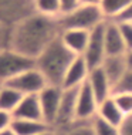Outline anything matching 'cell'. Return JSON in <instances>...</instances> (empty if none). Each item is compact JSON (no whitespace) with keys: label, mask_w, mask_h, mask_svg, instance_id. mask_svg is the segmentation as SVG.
I'll list each match as a JSON object with an SVG mask.
<instances>
[{"label":"cell","mask_w":132,"mask_h":135,"mask_svg":"<svg viewBox=\"0 0 132 135\" xmlns=\"http://www.w3.org/2000/svg\"><path fill=\"white\" fill-rule=\"evenodd\" d=\"M6 84L23 95H38L48 85L46 77L41 74V71L37 67H33L30 70L21 73L17 77L7 81Z\"/></svg>","instance_id":"8992f818"},{"label":"cell","mask_w":132,"mask_h":135,"mask_svg":"<svg viewBox=\"0 0 132 135\" xmlns=\"http://www.w3.org/2000/svg\"><path fill=\"white\" fill-rule=\"evenodd\" d=\"M101 0H81V4H94V6H100Z\"/></svg>","instance_id":"d6a6232c"},{"label":"cell","mask_w":132,"mask_h":135,"mask_svg":"<svg viewBox=\"0 0 132 135\" xmlns=\"http://www.w3.org/2000/svg\"><path fill=\"white\" fill-rule=\"evenodd\" d=\"M36 67V60L14 51L13 49H4L0 51V84H6L21 73Z\"/></svg>","instance_id":"277c9868"},{"label":"cell","mask_w":132,"mask_h":135,"mask_svg":"<svg viewBox=\"0 0 132 135\" xmlns=\"http://www.w3.org/2000/svg\"><path fill=\"white\" fill-rule=\"evenodd\" d=\"M77 94H78V88H64L61 105L58 109L56 122L53 125L54 131L65 129L77 121Z\"/></svg>","instance_id":"9c48e42d"},{"label":"cell","mask_w":132,"mask_h":135,"mask_svg":"<svg viewBox=\"0 0 132 135\" xmlns=\"http://www.w3.org/2000/svg\"><path fill=\"white\" fill-rule=\"evenodd\" d=\"M98 105L100 104L92 90L90 88L88 83H84L78 88V94H77V121L91 122L97 117Z\"/></svg>","instance_id":"30bf717a"},{"label":"cell","mask_w":132,"mask_h":135,"mask_svg":"<svg viewBox=\"0 0 132 135\" xmlns=\"http://www.w3.org/2000/svg\"><path fill=\"white\" fill-rule=\"evenodd\" d=\"M107 57V50H105V21L97 26L90 33V40H88L87 50L84 53L90 70L101 67Z\"/></svg>","instance_id":"52a82bcc"},{"label":"cell","mask_w":132,"mask_h":135,"mask_svg":"<svg viewBox=\"0 0 132 135\" xmlns=\"http://www.w3.org/2000/svg\"><path fill=\"white\" fill-rule=\"evenodd\" d=\"M90 67H88L84 56H77L71 65L68 67L65 77L63 81V88H80L84 83H87L90 75Z\"/></svg>","instance_id":"8fae6325"},{"label":"cell","mask_w":132,"mask_h":135,"mask_svg":"<svg viewBox=\"0 0 132 135\" xmlns=\"http://www.w3.org/2000/svg\"><path fill=\"white\" fill-rule=\"evenodd\" d=\"M36 12L48 17H58L63 14L60 0H36Z\"/></svg>","instance_id":"44dd1931"},{"label":"cell","mask_w":132,"mask_h":135,"mask_svg":"<svg viewBox=\"0 0 132 135\" xmlns=\"http://www.w3.org/2000/svg\"><path fill=\"white\" fill-rule=\"evenodd\" d=\"M13 121H14V117H13L12 112L0 109V131H4L7 128H10Z\"/></svg>","instance_id":"83f0119b"},{"label":"cell","mask_w":132,"mask_h":135,"mask_svg":"<svg viewBox=\"0 0 132 135\" xmlns=\"http://www.w3.org/2000/svg\"><path fill=\"white\" fill-rule=\"evenodd\" d=\"M77 56L61 40V36L51 44L36 60V67L41 71L50 85L63 87V81L68 67Z\"/></svg>","instance_id":"7a4b0ae2"},{"label":"cell","mask_w":132,"mask_h":135,"mask_svg":"<svg viewBox=\"0 0 132 135\" xmlns=\"http://www.w3.org/2000/svg\"><path fill=\"white\" fill-rule=\"evenodd\" d=\"M12 128L17 135H38L51 129V127L44 121H33V119H14Z\"/></svg>","instance_id":"ac0fdd59"},{"label":"cell","mask_w":132,"mask_h":135,"mask_svg":"<svg viewBox=\"0 0 132 135\" xmlns=\"http://www.w3.org/2000/svg\"><path fill=\"white\" fill-rule=\"evenodd\" d=\"M0 135H17V134L14 132L13 128L10 127V128H7V129H4V131H0Z\"/></svg>","instance_id":"836d02e7"},{"label":"cell","mask_w":132,"mask_h":135,"mask_svg":"<svg viewBox=\"0 0 132 135\" xmlns=\"http://www.w3.org/2000/svg\"><path fill=\"white\" fill-rule=\"evenodd\" d=\"M125 57H126V64H128V70H132V50H129L126 54H125Z\"/></svg>","instance_id":"1f68e13d"},{"label":"cell","mask_w":132,"mask_h":135,"mask_svg":"<svg viewBox=\"0 0 132 135\" xmlns=\"http://www.w3.org/2000/svg\"><path fill=\"white\" fill-rule=\"evenodd\" d=\"M91 124H92L94 135H121L119 127L107 122L105 119L100 118V117H95Z\"/></svg>","instance_id":"7402d4cb"},{"label":"cell","mask_w":132,"mask_h":135,"mask_svg":"<svg viewBox=\"0 0 132 135\" xmlns=\"http://www.w3.org/2000/svg\"><path fill=\"white\" fill-rule=\"evenodd\" d=\"M61 30H85L91 31L101 23H104L105 17L102 14L100 6L81 4L75 10L58 17Z\"/></svg>","instance_id":"3957f363"},{"label":"cell","mask_w":132,"mask_h":135,"mask_svg":"<svg viewBox=\"0 0 132 135\" xmlns=\"http://www.w3.org/2000/svg\"><path fill=\"white\" fill-rule=\"evenodd\" d=\"M112 97L115 98L116 104H118L124 115L125 117L132 115V94H116V95Z\"/></svg>","instance_id":"d4e9b609"},{"label":"cell","mask_w":132,"mask_h":135,"mask_svg":"<svg viewBox=\"0 0 132 135\" xmlns=\"http://www.w3.org/2000/svg\"><path fill=\"white\" fill-rule=\"evenodd\" d=\"M23 94L16 91L7 84H2L0 85V109L7 112H14V109L19 107V104L23 100Z\"/></svg>","instance_id":"d6986e66"},{"label":"cell","mask_w":132,"mask_h":135,"mask_svg":"<svg viewBox=\"0 0 132 135\" xmlns=\"http://www.w3.org/2000/svg\"><path fill=\"white\" fill-rule=\"evenodd\" d=\"M90 33L85 30H64L61 33V40L75 56H84L90 40Z\"/></svg>","instance_id":"9a60e30c"},{"label":"cell","mask_w":132,"mask_h":135,"mask_svg":"<svg viewBox=\"0 0 132 135\" xmlns=\"http://www.w3.org/2000/svg\"><path fill=\"white\" fill-rule=\"evenodd\" d=\"M87 83L90 85V88L92 90L98 104L105 101L107 98L112 97V84L109 81V78L107 77L105 71L102 70V67L91 70Z\"/></svg>","instance_id":"4fadbf2b"},{"label":"cell","mask_w":132,"mask_h":135,"mask_svg":"<svg viewBox=\"0 0 132 135\" xmlns=\"http://www.w3.org/2000/svg\"><path fill=\"white\" fill-rule=\"evenodd\" d=\"M119 27H121L124 41H125L126 50L129 51V50H132V23H119Z\"/></svg>","instance_id":"4316f807"},{"label":"cell","mask_w":132,"mask_h":135,"mask_svg":"<svg viewBox=\"0 0 132 135\" xmlns=\"http://www.w3.org/2000/svg\"><path fill=\"white\" fill-rule=\"evenodd\" d=\"M105 50L107 56H124L128 51L119 23L115 20L105 21Z\"/></svg>","instance_id":"7c38bea8"},{"label":"cell","mask_w":132,"mask_h":135,"mask_svg":"<svg viewBox=\"0 0 132 135\" xmlns=\"http://www.w3.org/2000/svg\"><path fill=\"white\" fill-rule=\"evenodd\" d=\"M38 135H57V134H56V131H54L53 128H51V129L46 131V132H43V134H38Z\"/></svg>","instance_id":"e575fe53"},{"label":"cell","mask_w":132,"mask_h":135,"mask_svg":"<svg viewBox=\"0 0 132 135\" xmlns=\"http://www.w3.org/2000/svg\"><path fill=\"white\" fill-rule=\"evenodd\" d=\"M116 94H132V70H128L122 78L112 87V95Z\"/></svg>","instance_id":"cb8c5ba5"},{"label":"cell","mask_w":132,"mask_h":135,"mask_svg":"<svg viewBox=\"0 0 132 135\" xmlns=\"http://www.w3.org/2000/svg\"><path fill=\"white\" fill-rule=\"evenodd\" d=\"M60 2H61L63 14L72 12V10H75L78 6H81V0H60Z\"/></svg>","instance_id":"f1b7e54d"},{"label":"cell","mask_w":132,"mask_h":135,"mask_svg":"<svg viewBox=\"0 0 132 135\" xmlns=\"http://www.w3.org/2000/svg\"><path fill=\"white\" fill-rule=\"evenodd\" d=\"M0 85H2V84H0Z\"/></svg>","instance_id":"d590c367"},{"label":"cell","mask_w":132,"mask_h":135,"mask_svg":"<svg viewBox=\"0 0 132 135\" xmlns=\"http://www.w3.org/2000/svg\"><path fill=\"white\" fill-rule=\"evenodd\" d=\"M121 135H132V115L125 117V119L119 125Z\"/></svg>","instance_id":"f546056e"},{"label":"cell","mask_w":132,"mask_h":135,"mask_svg":"<svg viewBox=\"0 0 132 135\" xmlns=\"http://www.w3.org/2000/svg\"><path fill=\"white\" fill-rule=\"evenodd\" d=\"M97 117H100V118L105 119L107 122L114 124V125H116V127H119L121 124H122V121L125 119V115H124L122 111L119 109L118 104H116V101L114 97H109L105 101L100 103Z\"/></svg>","instance_id":"e0dca14e"},{"label":"cell","mask_w":132,"mask_h":135,"mask_svg":"<svg viewBox=\"0 0 132 135\" xmlns=\"http://www.w3.org/2000/svg\"><path fill=\"white\" fill-rule=\"evenodd\" d=\"M101 67L105 71V74H107V77L109 78V81H111L114 87L122 78V75L128 71L125 54L124 56H107Z\"/></svg>","instance_id":"2e32d148"},{"label":"cell","mask_w":132,"mask_h":135,"mask_svg":"<svg viewBox=\"0 0 132 135\" xmlns=\"http://www.w3.org/2000/svg\"><path fill=\"white\" fill-rule=\"evenodd\" d=\"M115 21H118V23H132V0Z\"/></svg>","instance_id":"4dcf8cb0"},{"label":"cell","mask_w":132,"mask_h":135,"mask_svg":"<svg viewBox=\"0 0 132 135\" xmlns=\"http://www.w3.org/2000/svg\"><path fill=\"white\" fill-rule=\"evenodd\" d=\"M61 33L58 19L34 13L12 27L10 49L31 60H37Z\"/></svg>","instance_id":"6da1fadb"},{"label":"cell","mask_w":132,"mask_h":135,"mask_svg":"<svg viewBox=\"0 0 132 135\" xmlns=\"http://www.w3.org/2000/svg\"><path fill=\"white\" fill-rule=\"evenodd\" d=\"M64 88L58 85H47L41 93L38 94L40 100V107L43 112V119L53 128L54 122H56L58 109L61 105V98H63Z\"/></svg>","instance_id":"ba28073f"},{"label":"cell","mask_w":132,"mask_h":135,"mask_svg":"<svg viewBox=\"0 0 132 135\" xmlns=\"http://www.w3.org/2000/svg\"><path fill=\"white\" fill-rule=\"evenodd\" d=\"M129 3L131 0H101L100 9L105 20H116Z\"/></svg>","instance_id":"ffe728a7"},{"label":"cell","mask_w":132,"mask_h":135,"mask_svg":"<svg viewBox=\"0 0 132 135\" xmlns=\"http://www.w3.org/2000/svg\"><path fill=\"white\" fill-rule=\"evenodd\" d=\"M10 37H12V27L0 21V51L10 47Z\"/></svg>","instance_id":"484cf974"},{"label":"cell","mask_w":132,"mask_h":135,"mask_svg":"<svg viewBox=\"0 0 132 135\" xmlns=\"http://www.w3.org/2000/svg\"><path fill=\"white\" fill-rule=\"evenodd\" d=\"M36 12V0H0V21L13 27Z\"/></svg>","instance_id":"5b68a950"},{"label":"cell","mask_w":132,"mask_h":135,"mask_svg":"<svg viewBox=\"0 0 132 135\" xmlns=\"http://www.w3.org/2000/svg\"><path fill=\"white\" fill-rule=\"evenodd\" d=\"M91 122L75 121L71 127H68V128L61 129V131H56V134L57 135H94L92 124Z\"/></svg>","instance_id":"603a6c76"},{"label":"cell","mask_w":132,"mask_h":135,"mask_svg":"<svg viewBox=\"0 0 132 135\" xmlns=\"http://www.w3.org/2000/svg\"><path fill=\"white\" fill-rule=\"evenodd\" d=\"M14 119H33V121H44L43 112L40 107L38 95H24L19 107L13 112Z\"/></svg>","instance_id":"5bb4252c"}]
</instances>
